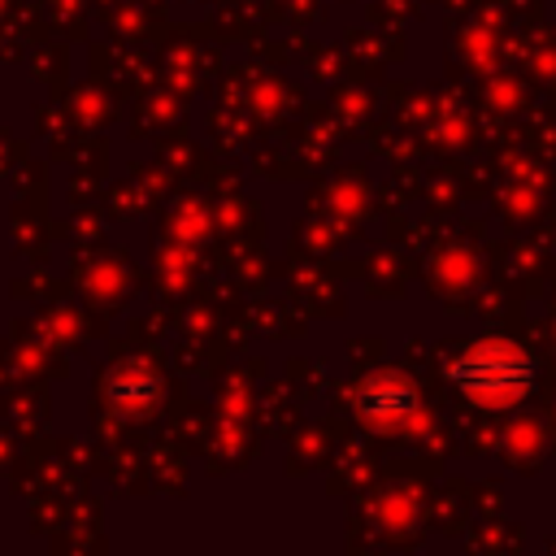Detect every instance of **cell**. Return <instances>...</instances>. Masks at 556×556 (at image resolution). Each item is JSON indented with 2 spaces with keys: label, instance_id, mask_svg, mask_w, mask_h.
Masks as SVG:
<instances>
[{
  "label": "cell",
  "instance_id": "obj_1",
  "mask_svg": "<svg viewBox=\"0 0 556 556\" xmlns=\"http://www.w3.org/2000/svg\"><path fill=\"white\" fill-rule=\"evenodd\" d=\"M452 382L478 400H517L534 387V361L513 343H478L447 365Z\"/></svg>",
  "mask_w": 556,
  "mask_h": 556
},
{
  "label": "cell",
  "instance_id": "obj_2",
  "mask_svg": "<svg viewBox=\"0 0 556 556\" xmlns=\"http://www.w3.org/2000/svg\"><path fill=\"white\" fill-rule=\"evenodd\" d=\"M356 404H361L365 417H387L391 421V417H408L417 408V391L404 378H378L356 395Z\"/></svg>",
  "mask_w": 556,
  "mask_h": 556
}]
</instances>
